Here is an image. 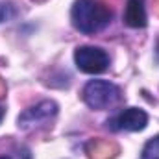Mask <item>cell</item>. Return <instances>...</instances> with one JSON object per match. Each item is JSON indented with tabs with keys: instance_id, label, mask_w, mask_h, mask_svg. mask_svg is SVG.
Here are the masks:
<instances>
[{
	"instance_id": "cell-10",
	"label": "cell",
	"mask_w": 159,
	"mask_h": 159,
	"mask_svg": "<svg viewBox=\"0 0 159 159\" xmlns=\"http://www.w3.org/2000/svg\"><path fill=\"white\" fill-rule=\"evenodd\" d=\"M0 159H32V154H30L28 148H17V150H13L11 154L0 156Z\"/></svg>"
},
{
	"instance_id": "cell-5",
	"label": "cell",
	"mask_w": 159,
	"mask_h": 159,
	"mask_svg": "<svg viewBox=\"0 0 159 159\" xmlns=\"http://www.w3.org/2000/svg\"><path fill=\"white\" fill-rule=\"evenodd\" d=\"M148 124V115L139 107H128L107 120V128L113 131H141Z\"/></svg>"
},
{
	"instance_id": "cell-6",
	"label": "cell",
	"mask_w": 159,
	"mask_h": 159,
	"mask_svg": "<svg viewBox=\"0 0 159 159\" xmlns=\"http://www.w3.org/2000/svg\"><path fill=\"white\" fill-rule=\"evenodd\" d=\"M85 152L89 159H115L119 154V146L109 139H91L85 144Z\"/></svg>"
},
{
	"instance_id": "cell-13",
	"label": "cell",
	"mask_w": 159,
	"mask_h": 159,
	"mask_svg": "<svg viewBox=\"0 0 159 159\" xmlns=\"http://www.w3.org/2000/svg\"><path fill=\"white\" fill-rule=\"evenodd\" d=\"M2 117H4V111H2V107H0V120H2Z\"/></svg>"
},
{
	"instance_id": "cell-8",
	"label": "cell",
	"mask_w": 159,
	"mask_h": 159,
	"mask_svg": "<svg viewBox=\"0 0 159 159\" xmlns=\"http://www.w3.org/2000/svg\"><path fill=\"white\" fill-rule=\"evenodd\" d=\"M141 159H159V135L154 137V139H150L144 144Z\"/></svg>"
},
{
	"instance_id": "cell-9",
	"label": "cell",
	"mask_w": 159,
	"mask_h": 159,
	"mask_svg": "<svg viewBox=\"0 0 159 159\" xmlns=\"http://www.w3.org/2000/svg\"><path fill=\"white\" fill-rule=\"evenodd\" d=\"M13 17H17V7L13 2H0V22L11 20Z\"/></svg>"
},
{
	"instance_id": "cell-11",
	"label": "cell",
	"mask_w": 159,
	"mask_h": 159,
	"mask_svg": "<svg viewBox=\"0 0 159 159\" xmlns=\"http://www.w3.org/2000/svg\"><path fill=\"white\" fill-rule=\"evenodd\" d=\"M4 94H6V83H4V80L0 78V98H4Z\"/></svg>"
},
{
	"instance_id": "cell-4",
	"label": "cell",
	"mask_w": 159,
	"mask_h": 159,
	"mask_svg": "<svg viewBox=\"0 0 159 159\" xmlns=\"http://www.w3.org/2000/svg\"><path fill=\"white\" fill-rule=\"evenodd\" d=\"M74 61L81 72L85 74H100L109 65V56L96 46H80L74 52Z\"/></svg>"
},
{
	"instance_id": "cell-7",
	"label": "cell",
	"mask_w": 159,
	"mask_h": 159,
	"mask_svg": "<svg viewBox=\"0 0 159 159\" xmlns=\"http://www.w3.org/2000/svg\"><path fill=\"white\" fill-rule=\"evenodd\" d=\"M124 22L131 28H144L146 26V9L144 0H128L124 9Z\"/></svg>"
},
{
	"instance_id": "cell-3",
	"label": "cell",
	"mask_w": 159,
	"mask_h": 159,
	"mask_svg": "<svg viewBox=\"0 0 159 159\" xmlns=\"http://www.w3.org/2000/svg\"><path fill=\"white\" fill-rule=\"evenodd\" d=\"M56 115H57V104L52 100H43L39 104L24 109L19 115V128L26 131L44 128L56 119Z\"/></svg>"
},
{
	"instance_id": "cell-2",
	"label": "cell",
	"mask_w": 159,
	"mask_h": 159,
	"mask_svg": "<svg viewBox=\"0 0 159 159\" xmlns=\"http://www.w3.org/2000/svg\"><path fill=\"white\" fill-rule=\"evenodd\" d=\"M120 89L117 85L104 81V80H93L83 89V102L91 109H107L120 102Z\"/></svg>"
},
{
	"instance_id": "cell-1",
	"label": "cell",
	"mask_w": 159,
	"mask_h": 159,
	"mask_svg": "<svg viewBox=\"0 0 159 159\" xmlns=\"http://www.w3.org/2000/svg\"><path fill=\"white\" fill-rule=\"evenodd\" d=\"M111 17V9L98 0H76L70 11L72 24L81 34H96L104 30Z\"/></svg>"
},
{
	"instance_id": "cell-12",
	"label": "cell",
	"mask_w": 159,
	"mask_h": 159,
	"mask_svg": "<svg viewBox=\"0 0 159 159\" xmlns=\"http://www.w3.org/2000/svg\"><path fill=\"white\" fill-rule=\"evenodd\" d=\"M154 7H156V13L159 15V0H156V2H154Z\"/></svg>"
}]
</instances>
